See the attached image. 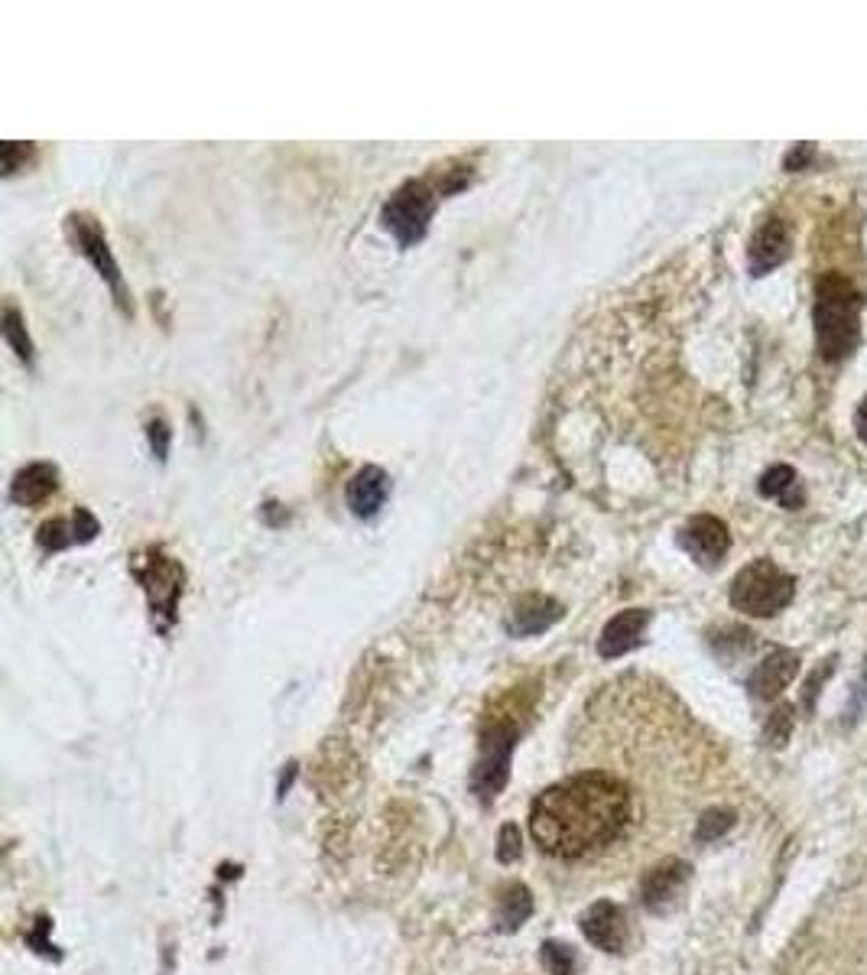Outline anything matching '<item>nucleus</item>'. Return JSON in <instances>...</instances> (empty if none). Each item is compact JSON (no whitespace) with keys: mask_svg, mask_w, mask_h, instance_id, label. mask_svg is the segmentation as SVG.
Segmentation results:
<instances>
[{"mask_svg":"<svg viewBox=\"0 0 867 975\" xmlns=\"http://www.w3.org/2000/svg\"><path fill=\"white\" fill-rule=\"evenodd\" d=\"M631 816L634 797L624 780L608 770H582L533 800L530 836L546 855L579 862L615 846Z\"/></svg>","mask_w":867,"mask_h":975,"instance_id":"f257e3e1","label":"nucleus"},{"mask_svg":"<svg viewBox=\"0 0 867 975\" xmlns=\"http://www.w3.org/2000/svg\"><path fill=\"white\" fill-rule=\"evenodd\" d=\"M862 309L865 296L858 286L835 270H826L816 280V299H813V325H816V348L819 358L829 365H839L852 358L862 345Z\"/></svg>","mask_w":867,"mask_h":975,"instance_id":"f03ea898","label":"nucleus"},{"mask_svg":"<svg viewBox=\"0 0 867 975\" xmlns=\"http://www.w3.org/2000/svg\"><path fill=\"white\" fill-rule=\"evenodd\" d=\"M796 595V576L777 566L773 559H754L747 563L728 589V602L734 612L751 618H773L780 615Z\"/></svg>","mask_w":867,"mask_h":975,"instance_id":"7ed1b4c3","label":"nucleus"},{"mask_svg":"<svg viewBox=\"0 0 867 975\" xmlns=\"http://www.w3.org/2000/svg\"><path fill=\"white\" fill-rule=\"evenodd\" d=\"M438 196H442V189H433L423 180L420 183H407L384 206V212H381L384 229L404 247L417 244L426 235V229H430V219H433L435 206H438Z\"/></svg>","mask_w":867,"mask_h":975,"instance_id":"20e7f679","label":"nucleus"},{"mask_svg":"<svg viewBox=\"0 0 867 975\" xmlns=\"http://www.w3.org/2000/svg\"><path fill=\"white\" fill-rule=\"evenodd\" d=\"M134 576L140 579V585H144V592L150 598L153 615L163 618V628H170L176 621V605H179L183 582H186L183 566L173 556L160 553V550H147L144 556H137Z\"/></svg>","mask_w":867,"mask_h":975,"instance_id":"39448f33","label":"nucleus"},{"mask_svg":"<svg viewBox=\"0 0 867 975\" xmlns=\"http://www.w3.org/2000/svg\"><path fill=\"white\" fill-rule=\"evenodd\" d=\"M517 726L510 723H494L484 741H481V754H478V764L471 770V790L481 797V800H491L504 790L507 777H510V754H513V744H517Z\"/></svg>","mask_w":867,"mask_h":975,"instance_id":"423d86ee","label":"nucleus"},{"mask_svg":"<svg viewBox=\"0 0 867 975\" xmlns=\"http://www.w3.org/2000/svg\"><path fill=\"white\" fill-rule=\"evenodd\" d=\"M679 546L705 569H718L721 559L728 556L731 546V530L721 517L715 514H695L682 530H679Z\"/></svg>","mask_w":867,"mask_h":975,"instance_id":"0eeeda50","label":"nucleus"},{"mask_svg":"<svg viewBox=\"0 0 867 975\" xmlns=\"http://www.w3.org/2000/svg\"><path fill=\"white\" fill-rule=\"evenodd\" d=\"M689 878H692V865L689 862H682V859H662V862H656L651 872L644 875V881H641V901H644V908L651 914H656V917L669 914L682 901V894L689 888Z\"/></svg>","mask_w":867,"mask_h":975,"instance_id":"6e6552de","label":"nucleus"},{"mask_svg":"<svg viewBox=\"0 0 867 975\" xmlns=\"http://www.w3.org/2000/svg\"><path fill=\"white\" fill-rule=\"evenodd\" d=\"M585 940L605 953H624L628 950V940H631V921L624 914L621 904L615 901H595L582 921H579Z\"/></svg>","mask_w":867,"mask_h":975,"instance_id":"1a4fd4ad","label":"nucleus"},{"mask_svg":"<svg viewBox=\"0 0 867 975\" xmlns=\"http://www.w3.org/2000/svg\"><path fill=\"white\" fill-rule=\"evenodd\" d=\"M69 232L78 244V250L101 270V276L111 283V289L117 293V303H127V293H124V280H121V267L114 263L111 257V247H108V238L101 232V225L91 219V215H72L69 219Z\"/></svg>","mask_w":867,"mask_h":975,"instance_id":"9d476101","label":"nucleus"},{"mask_svg":"<svg viewBox=\"0 0 867 975\" xmlns=\"http://www.w3.org/2000/svg\"><path fill=\"white\" fill-rule=\"evenodd\" d=\"M800 667H803V661H800L796 651H787V647L770 651V654L754 667V674L747 677V690H751V696L760 700V703H773V700H777V696L800 677Z\"/></svg>","mask_w":867,"mask_h":975,"instance_id":"9b49d317","label":"nucleus"},{"mask_svg":"<svg viewBox=\"0 0 867 975\" xmlns=\"http://www.w3.org/2000/svg\"><path fill=\"white\" fill-rule=\"evenodd\" d=\"M790 247H793V235H790L787 219L770 215L767 222L757 225V232L751 235V244H747V267H751V273L764 276V273L777 270L790 257Z\"/></svg>","mask_w":867,"mask_h":975,"instance_id":"f8f14e48","label":"nucleus"},{"mask_svg":"<svg viewBox=\"0 0 867 975\" xmlns=\"http://www.w3.org/2000/svg\"><path fill=\"white\" fill-rule=\"evenodd\" d=\"M651 625V612L647 608H628V612H618L602 638H598V654L605 661H615V657H624L631 651H637L644 644V631Z\"/></svg>","mask_w":867,"mask_h":975,"instance_id":"ddd939ff","label":"nucleus"},{"mask_svg":"<svg viewBox=\"0 0 867 975\" xmlns=\"http://www.w3.org/2000/svg\"><path fill=\"white\" fill-rule=\"evenodd\" d=\"M562 618V605L546 598V595H523L517 602V608L507 618V631L513 638H530V634H543L546 628H553Z\"/></svg>","mask_w":867,"mask_h":975,"instance_id":"4468645a","label":"nucleus"},{"mask_svg":"<svg viewBox=\"0 0 867 975\" xmlns=\"http://www.w3.org/2000/svg\"><path fill=\"white\" fill-rule=\"evenodd\" d=\"M391 494V479L377 466H364L351 482H348V507L355 517H374Z\"/></svg>","mask_w":867,"mask_h":975,"instance_id":"2eb2a0df","label":"nucleus"},{"mask_svg":"<svg viewBox=\"0 0 867 975\" xmlns=\"http://www.w3.org/2000/svg\"><path fill=\"white\" fill-rule=\"evenodd\" d=\"M59 488V472L49 462H33L26 469L16 472L13 485H10V497L23 507H36L42 504L52 491Z\"/></svg>","mask_w":867,"mask_h":975,"instance_id":"dca6fc26","label":"nucleus"},{"mask_svg":"<svg viewBox=\"0 0 867 975\" xmlns=\"http://www.w3.org/2000/svg\"><path fill=\"white\" fill-rule=\"evenodd\" d=\"M757 494L777 501L787 510H800L806 504V491H803V479L793 466H770L760 482H757Z\"/></svg>","mask_w":867,"mask_h":975,"instance_id":"f3484780","label":"nucleus"},{"mask_svg":"<svg viewBox=\"0 0 867 975\" xmlns=\"http://www.w3.org/2000/svg\"><path fill=\"white\" fill-rule=\"evenodd\" d=\"M533 914V894L527 885H507L500 888V898H497V930L500 934H513L520 930Z\"/></svg>","mask_w":867,"mask_h":975,"instance_id":"a211bd4d","label":"nucleus"},{"mask_svg":"<svg viewBox=\"0 0 867 975\" xmlns=\"http://www.w3.org/2000/svg\"><path fill=\"white\" fill-rule=\"evenodd\" d=\"M734 823H738L734 810H728V806H708L698 816V823H695V842H702V846L718 842V839H724L734 829Z\"/></svg>","mask_w":867,"mask_h":975,"instance_id":"6ab92c4d","label":"nucleus"},{"mask_svg":"<svg viewBox=\"0 0 867 975\" xmlns=\"http://www.w3.org/2000/svg\"><path fill=\"white\" fill-rule=\"evenodd\" d=\"M793 729H796V709L790 703H780L764 723V741L770 748H783L793 738Z\"/></svg>","mask_w":867,"mask_h":975,"instance_id":"aec40b11","label":"nucleus"},{"mask_svg":"<svg viewBox=\"0 0 867 975\" xmlns=\"http://www.w3.org/2000/svg\"><path fill=\"white\" fill-rule=\"evenodd\" d=\"M540 960H543L549 975H575V970H579L575 950L562 940H546L543 950H540Z\"/></svg>","mask_w":867,"mask_h":975,"instance_id":"412c9836","label":"nucleus"},{"mask_svg":"<svg viewBox=\"0 0 867 975\" xmlns=\"http://www.w3.org/2000/svg\"><path fill=\"white\" fill-rule=\"evenodd\" d=\"M3 335H7V342H10V348L16 351V358L29 365V361H33V345H29V335H26V329H23L16 309H7V312H3Z\"/></svg>","mask_w":867,"mask_h":975,"instance_id":"4be33fe9","label":"nucleus"},{"mask_svg":"<svg viewBox=\"0 0 867 975\" xmlns=\"http://www.w3.org/2000/svg\"><path fill=\"white\" fill-rule=\"evenodd\" d=\"M78 543V533H75V520H72V530L65 520H49L39 527V546L42 550H62V546H72Z\"/></svg>","mask_w":867,"mask_h":975,"instance_id":"5701e85b","label":"nucleus"},{"mask_svg":"<svg viewBox=\"0 0 867 975\" xmlns=\"http://www.w3.org/2000/svg\"><path fill=\"white\" fill-rule=\"evenodd\" d=\"M832 670H835V657H826V661L813 670V677L806 680V687H803V700H800L806 713L816 709V703H819V696H822V687L829 683Z\"/></svg>","mask_w":867,"mask_h":975,"instance_id":"b1692460","label":"nucleus"},{"mask_svg":"<svg viewBox=\"0 0 867 975\" xmlns=\"http://www.w3.org/2000/svg\"><path fill=\"white\" fill-rule=\"evenodd\" d=\"M523 852V836H520V826L517 823H504L500 826V836H497V862L500 865H513Z\"/></svg>","mask_w":867,"mask_h":975,"instance_id":"393cba45","label":"nucleus"},{"mask_svg":"<svg viewBox=\"0 0 867 975\" xmlns=\"http://www.w3.org/2000/svg\"><path fill=\"white\" fill-rule=\"evenodd\" d=\"M813 160H816V147H813V144H796V147L783 157V170L800 173V170H809Z\"/></svg>","mask_w":867,"mask_h":975,"instance_id":"a878e982","label":"nucleus"},{"mask_svg":"<svg viewBox=\"0 0 867 975\" xmlns=\"http://www.w3.org/2000/svg\"><path fill=\"white\" fill-rule=\"evenodd\" d=\"M150 446H153V453H157L160 459H166V453H170V430H166L163 420H153V423H150Z\"/></svg>","mask_w":867,"mask_h":975,"instance_id":"bb28decb","label":"nucleus"},{"mask_svg":"<svg viewBox=\"0 0 867 975\" xmlns=\"http://www.w3.org/2000/svg\"><path fill=\"white\" fill-rule=\"evenodd\" d=\"M855 430H858V440L867 446V397L858 404V410H855Z\"/></svg>","mask_w":867,"mask_h":975,"instance_id":"cd10ccee","label":"nucleus"}]
</instances>
